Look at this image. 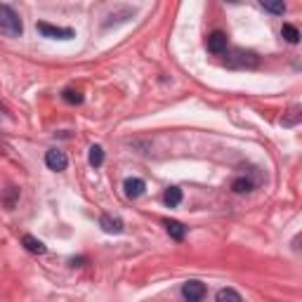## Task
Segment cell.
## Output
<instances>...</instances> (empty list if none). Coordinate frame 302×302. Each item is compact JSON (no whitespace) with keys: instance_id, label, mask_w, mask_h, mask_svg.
Segmentation results:
<instances>
[{"instance_id":"1","label":"cell","mask_w":302,"mask_h":302,"mask_svg":"<svg viewBox=\"0 0 302 302\" xmlns=\"http://www.w3.org/2000/svg\"><path fill=\"white\" fill-rule=\"evenodd\" d=\"M0 33L5 38H19L24 33V24L19 15L5 3H0Z\"/></svg>"},{"instance_id":"2","label":"cell","mask_w":302,"mask_h":302,"mask_svg":"<svg viewBox=\"0 0 302 302\" xmlns=\"http://www.w3.org/2000/svg\"><path fill=\"white\" fill-rule=\"evenodd\" d=\"M38 33H43L45 38H57V40H66V38H73V29H62V26H52L47 22H38L36 24Z\"/></svg>"},{"instance_id":"3","label":"cell","mask_w":302,"mask_h":302,"mask_svg":"<svg viewBox=\"0 0 302 302\" xmlns=\"http://www.w3.org/2000/svg\"><path fill=\"white\" fill-rule=\"evenodd\" d=\"M206 47H208V52L213 54H222L227 52V47H229V38H227L225 31H213L206 38Z\"/></svg>"},{"instance_id":"4","label":"cell","mask_w":302,"mask_h":302,"mask_svg":"<svg viewBox=\"0 0 302 302\" xmlns=\"http://www.w3.org/2000/svg\"><path fill=\"white\" fill-rule=\"evenodd\" d=\"M182 295H184L186 302H201L203 295H206V283H201V281H186L184 286H182Z\"/></svg>"},{"instance_id":"5","label":"cell","mask_w":302,"mask_h":302,"mask_svg":"<svg viewBox=\"0 0 302 302\" xmlns=\"http://www.w3.org/2000/svg\"><path fill=\"white\" fill-rule=\"evenodd\" d=\"M45 165L50 168V170H54V172H62V170H66L69 158H66V154L59 151V149H50V151L45 154Z\"/></svg>"},{"instance_id":"6","label":"cell","mask_w":302,"mask_h":302,"mask_svg":"<svg viewBox=\"0 0 302 302\" xmlns=\"http://www.w3.org/2000/svg\"><path fill=\"white\" fill-rule=\"evenodd\" d=\"M123 189H125V196H128V198H140V196L147 191V182L140 177H128L123 182Z\"/></svg>"},{"instance_id":"7","label":"cell","mask_w":302,"mask_h":302,"mask_svg":"<svg viewBox=\"0 0 302 302\" xmlns=\"http://www.w3.org/2000/svg\"><path fill=\"white\" fill-rule=\"evenodd\" d=\"M99 227L107 234H121L123 232V220H121V217H111V215H102Z\"/></svg>"},{"instance_id":"8","label":"cell","mask_w":302,"mask_h":302,"mask_svg":"<svg viewBox=\"0 0 302 302\" xmlns=\"http://www.w3.org/2000/svg\"><path fill=\"white\" fill-rule=\"evenodd\" d=\"M22 243H24V248L29 250V253H36V255H43V253L47 250L45 243H43V241H38L36 236H31V234H26V236L22 239Z\"/></svg>"},{"instance_id":"9","label":"cell","mask_w":302,"mask_h":302,"mask_svg":"<svg viewBox=\"0 0 302 302\" xmlns=\"http://www.w3.org/2000/svg\"><path fill=\"white\" fill-rule=\"evenodd\" d=\"M163 227L168 229V234H170L175 241H182V239H184L186 227L182 225V222H177V220H165V222H163Z\"/></svg>"},{"instance_id":"10","label":"cell","mask_w":302,"mask_h":302,"mask_svg":"<svg viewBox=\"0 0 302 302\" xmlns=\"http://www.w3.org/2000/svg\"><path fill=\"white\" fill-rule=\"evenodd\" d=\"M165 203H168V208H177L179 203H182V189H179V186H168Z\"/></svg>"},{"instance_id":"11","label":"cell","mask_w":302,"mask_h":302,"mask_svg":"<svg viewBox=\"0 0 302 302\" xmlns=\"http://www.w3.org/2000/svg\"><path fill=\"white\" fill-rule=\"evenodd\" d=\"M281 36L290 43V45H297L300 43V31L295 29L293 24H283V29H281Z\"/></svg>"},{"instance_id":"12","label":"cell","mask_w":302,"mask_h":302,"mask_svg":"<svg viewBox=\"0 0 302 302\" xmlns=\"http://www.w3.org/2000/svg\"><path fill=\"white\" fill-rule=\"evenodd\" d=\"M87 161H90L92 168H99L102 163H104V149H102L99 144H92V147H90V156H87Z\"/></svg>"},{"instance_id":"13","label":"cell","mask_w":302,"mask_h":302,"mask_svg":"<svg viewBox=\"0 0 302 302\" xmlns=\"http://www.w3.org/2000/svg\"><path fill=\"white\" fill-rule=\"evenodd\" d=\"M232 189L236 194H248V191H253V182L248 177H236L232 182Z\"/></svg>"},{"instance_id":"14","label":"cell","mask_w":302,"mask_h":302,"mask_svg":"<svg viewBox=\"0 0 302 302\" xmlns=\"http://www.w3.org/2000/svg\"><path fill=\"white\" fill-rule=\"evenodd\" d=\"M217 302H243V297H241L234 288H222V290L217 293Z\"/></svg>"},{"instance_id":"15","label":"cell","mask_w":302,"mask_h":302,"mask_svg":"<svg viewBox=\"0 0 302 302\" xmlns=\"http://www.w3.org/2000/svg\"><path fill=\"white\" fill-rule=\"evenodd\" d=\"M62 99L66 104H83V94L78 92V90H73V87H66L62 92Z\"/></svg>"},{"instance_id":"16","label":"cell","mask_w":302,"mask_h":302,"mask_svg":"<svg viewBox=\"0 0 302 302\" xmlns=\"http://www.w3.org/2000/svg\"><path fill=\"white\" fill-rule=\"evenodd\" d=\"M19 198V189L8 186V194H5V208H15V201Z\"/></svg>"},{"instance_id":"17","label":"cell","mask_w":302,"mask_h":302,"mask_svg":"<svg viewBox=\"0 0 302 302\" xmlns=\"http://www.w3.org/2000/svg\"><path fill=\"white\" fill-rule=\"evenodd\" d=\"M262 8L267 10V12H271V15H283V12H286V5H283V3H262Z\"/></svg>"},{"instance_id":"18","label":"cell","mask_w":302,"mask_h":302,"mask_svg":"<svg viewBox=\"0 0 302 302\" xmlns=\"http://www.w3.org/2000/svg\"><path fill=\"white\" fill-rule=\"evenodd\" d=\"M281 123L286 125V128H290V125H297V123H300V109H293V111H290V114H288V116L283 118Z\"/></svg>"}]
</instances>
